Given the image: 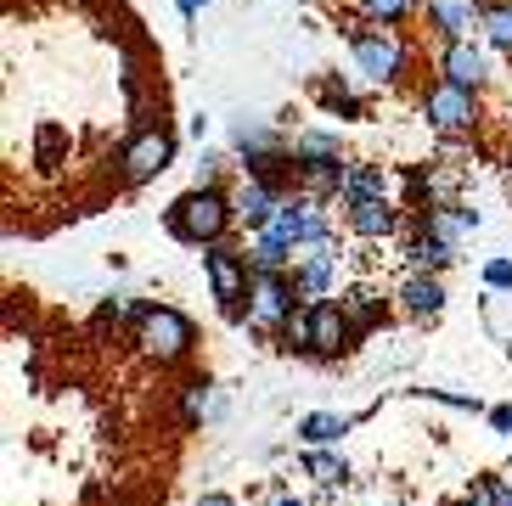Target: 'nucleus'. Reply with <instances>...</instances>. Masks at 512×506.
Segmentation results:
<instances>
[{"mask_svg":"<svg viewBox=\"0 0 512 506\" xmlns=\"http://www.w3.org/2000/svg\"><path fill=\"white\" fill-rule=\"evenodd\" d=\"M282 506H304V501H282Z\"/></svg>","mask_w":512,"mask_h":506,"instance_id":"nucleus-33","label":"nucleus"},{"mask_svg":"<svg viewBox=\"0 0 512 506\" xmlns=\"http://www.w3.org/2000/svg\"><path fill=\"white\" fill-rule=\"evenodd\" d=\"M349 422H355V417H327V411H316V417L299 422V433H304L316 450H327V445H338V439L349 433Z\"/></svg>","mask_w":512,"mask_h":506,"instance_id":"nucleus-20","label":"nucleus"},{"mask_svg":"<svg viewBox=\"0 0 512 506\" xmlns=\"http://www.w3.org/2000/svg\"><path fill=\"white\" fill-rule=\"evenodd\" d=\"M169 164H175V135H169L164 124H147V130L124 147V186H147V180H158Z\"/></svg>","mask_w":512,"mask_h":506,"instance_id":"nucleus-8","label":"nucleus"},{"mask_svg":"<svg viewBox=\"0 0 512 506\" xmlns=\"http://www.w3.org/2000/svg\"><path fill=\"white\" fill-rule=\"evenodd\" d=\"M349 343H355V327H349L344 304H332V298L310 304V355L332 360V355H344Z\"/></svg>","mask_w":512,"mask_h":506,"instance_id":"nucleus-10","label":"nucleus"},{"mask_svg":"<svg viewBox=\"0 0 512 506\" xmlns=\"http://www.w3.org/2000/svg\"><path fill=\"white\" fill-rule=\"evenodd\" d=\"M203 276H209L214 298L226 304L231 321H248V315H242V293L254 287V270H248V259H242L237 248H226V242H214V248L203 253Z\"/></svg>","mask_w":512,"mask_h":506,"instance_id":"nucleus-4","label":"nucleus"},{"mask_svg":"<svg viewBox=\"0 0 512 506\" xmlns=\"http://www.w3.org/2000/svg\"><path fill=\"white\" fill-rule=\"evenodd\" d=\"M293 253H299V248H287L276 231H254V242L242 248V259H248L254 276H287V270H293Z\"/></svg>","mask_w":512,"mask_h":506,"instance_id":"nucleus-14","label":"nucleus"},{"mask_svg":"<svg viewBox=\"0 0 512 506\" xmlns=\"http://www.w3.org/2000/svg\"><path fill=\"white\" fill-rule=\"evenodd\" d=\"M293 152H299V158H338V135L332 130H304L299 141H293Z\"/></svg>","mask_w":512,"mask_h":506,"instance_id":"nucleus-24","label":"nucleus"},{"mask_svg":"<svg viewBox=\"0 0 512 506\" xmlns=\"http://www.w3.org/2000/svg\"><path fill=\"white\" fill-rule=\"evenodd\" d=\"M293 282L287 276H254L248 287V332L254 338H276L287 327V315H293Z\"/></svg>","mask_w":512,"mask_h":506,"instance_id":"nucleus-6","label":"nucleus"},{"mask_svg":"<svg viewBox=\"0 0 512 506\" xmlns=\"http://www.w3.org/2000/svg\"><path fill=\"white\" fill-rule=\"evenodd\" d=\"M411 6L417 0H361V17H372V23H400Z\"/></svg>","mask_w":512,"mask_h":506,"instance_id":"nucleus-26","label":"nucleus"},{"mask_svg":"<svg viewBox=\"0 0 512 506\" xmlns=\"http://www.w3.org/2000/svg\"><path fill=\"white\" fill-rule=\"evenodd\" d=\"M276 209H282V192L265 186V180H242L237 192H231V214H237L242 231H271Z\"/></svg>","mask_w":512,"mask_h":506,"instance_id":"nucleus-12","label":"nucleus"},{"mask_svg":"<svg viewBox=\"0 0 512 506\" xmlns=\"http://www.w3.org/2000/svg\"><path fill=\"white\" fill-rule=\"evenodd\" d=\"M422 113H428V130H439V135H467L473 124H479L473 90L451 85V79H439V85L422 96Z\"/></svg>","mask_w":512,"mask_h":506,"instance_id":"nucleus-7","label":"nucleus"},{"mask_svg":"<svg viewBox=\"0 0 512 506\" xmlns=\"http://www.w3.org/2000/svg\"><path fill=\"white\" fill-rule=\"evenodd\" d=\"M169 237L175 242H192V248H214V242L226 237V225H237L231 214V197L220 186H192L186 197H175L164 214Z\"/></svg>","mask_w":512,"mask_h":506,"instance_id":"nucleus-1","label":"nucleus"},{"mask_svg":"<svg viewBox=\"0 0 512 506\" xmlns=\"http://www.w3.org/2000/svg\"><path fill=\"white\" fill-rule=\"evenodd\" d=\"M484 287H490V293H507L512 287V259H490V265H484Z\"/></svg>","mask_w":512,"mask_h":506,"instance_id":"nucleus-27","label":"nucleus"},{"mask_svg":"<svg viewBox=\"0 0 512 506\" xmlns=\"http://www.w3.org/2000/svg\"><path fill=\"white\" fill-rule=\"evenodd\" d=\"M175 12H181V17H197V12H203V0H175Z\"/></svg>","mask_w":512,"mask_h":506,"instance_id":"nucleus-30","label":"nucleus"},{"mask_svg":"<svg viewBox=\"0 0 512 506\" xmlns=\"http://www.w3.org/2000/svg\"><path fill=\"white\" fill-rule=\"evenodd\" d=\"M316 102L327 107V113H344V119H366V96L349 85V79H338V74L316 79Z\"/></svg>","mask_w":512,"mask_h":506,"instance_id":"nucleus-16","label":"nucleus"},{"mask_svg":"<svg viewBox=\"0 0 512 506\" xmlns=\"http://www.w3.org/2000/svg\"><path fill=\"white\" fill-rule=\"evenodd\" d=\"M479 23H484V34H490V45L496 51H512V6H496V0H479Z\"/></svg>","mask_w":512,"mask_h":506,"instance_id":"nucleus-22","label":"nucleus"},{"mask_svg":"<svg viewBox=\"0 0 512 506\" xmlns=\"http://www.w3.org/2000/svg\"><path fill=\"white\" fill-rule=\"evenodd\" d=\"M344 225L355 231L361 242H383V237H400V209L389 197H361V203H344Z\"/></svg>","mask_w":512,"mask_h":506,"instance_id":"nucleus-11","label":"nucleus"},{"mask_svg":"<svg viewBox=\"0 0 512 506\" xmlns=\"http://www.w3.org/2000/svg\"><path fill=\"white\" fill-rule=\"evenodd\" d=\"M136 338L152 360H181L192 349V321L181 310H169V304H147L136 321Z\"/></svg>","mask_w":512,"mask_h":506,"instance_id":"nucleus-5","label":"nucleus"},{"mask_svg":"<svg viewBox=\"0 0 512 506\" xmlns=\"http://www.w3.org/2000/svg\"><path fill=\"white\" fill-rule=\"evenodd\" d=\"M428 17L445 29V45H456V40H467L473 17H484V12H479V0H434V6H428Z\"/></svg>","mask_w":512,"mask_h":506,"instance_id":"nucleus-18","label":"nucleus"},{"mask_svg":"<svg viewBox=\"0 0 512 506\" xmlns=\"http://www.w3.org/2000/svg\"><path fill=\"white\" fill-rule=\"evenodd\" d=\"M507 506H512V501H507Z\"/></svg>","mask_w":512,"mask_h":506,"instance_id":"nucleus-34","label":"nucleus"},{"mask_svg":"<svg viewBox=\"0 0 512 506\" xmlns=\"http://www.w3.org/2000/svg\"><path fill=\"white\" fill-rule=\"evenodd\" d=\"M197 506H237V501H231V495H203Z\"/></svg>","mask_w":512,"mask_h":506,"instance_id":"nucleus-31","label":"nucleus"},{"mask_svg":"<svg viewBox=\"0 0 512 506\" xmlns=\"http://www.w3.org/2000/svg\"><path fill=\"white\" fill-rule=\"evenodd\" d=\"M338 304H344L355 338H366L372 327H383V293H372V287H355V293H344Z\"/></svg>","mask_w":512,"mask_h":506,"instance_id":"nucleus-19","label":"nucleus"},{"mask_svg":"<svg viewBox=\"0 0 512 506\" xmlns=\"http://www.w3.org/2000/svg\"><path fill=\"white\" fill-rule=\"evenodd\" d=\"M507 175H512V152H507Z\"/></svg>","mask_w":512,"mask_h":506,"instance_id":"nucleus-32","label":"nucleus"},{"mask_svg":"<svg viewBox=\"0 0 512 506\" xmlns=\"http://www.w3.org/2000/svg\"><path fill=\"white\" fill-rule=\"evenodd\" d=\"M231 147L237 152H265V147H276V130H265L259 119H237L231 124Z\"/></svg>","mask_w":512,"mask_h":506,"instance_id":"nucleus-23","label":"nucleus"},{"mask_svg":"<svg viewBox=\"0 0 512 506\" xmlns=\"http://www.w3.org/2000/svg\"><path fill=\"white\" fill-rule=\"evenodd\" d=\"M490 422H496V428H507V433H512V405H496V411H490Z\"/></svg>","mask_w":512,"mask_h":506,"instance_id":"nucleus-29","label":"nucleus"},{"mask_svg":"<svg viewBox=\"0 0 512 506\" xmlns=\"http://www.w3.org/2000/svg\"><path fill=\"white\" fill-rule=\"evenodd\" d=\"M338 259H344V248H338V237L304 242V248L293 253V270H287V282H293V293H299V304H321V298L332 293V282H338Z\"/></svg>","mask_w":512,"mask_h":506,"instance_id":"nucleus-3","label":"nucleus"},{"mask_svg":"<svg viewBox=\"0 0 512 506\" xmlns=\"http://www.w3.org/2000/svg\"><path fill=\"white\" fill-rule=\"evenodd\" d=\"M304 473L316 478L321 490H338L349 478V467H344V456H332V450H310V456H304Z\"/></svg>","mask_w":512,"mask_h":506,"instance_id":"nucleus-21","label":"nucleus"},{"mask_svg":"<svg viewBox=\"0 0 512 506\" xmlns=\"http://www.w3.org/2000/svg\"><path fill=\"white\" fill-rule=\"evenodd\" d=\"M394 192V175L383 164H349V180H344V197L338 203H361V197H389Z\"/></svg>","mask_w":512,"mask_h":506,"instance_id":"nucleus-17","label":"nucleus"},{"mask_svg":"<svg viewBox=\"0 0 512 506\" xmlns=\"http://www.w3.org/2000/svg\"><path fill=\"white\" fill-rule=\"evenodd\" d=\"M439 74L451 79V85H462V90H479L484 74H490V62H484V51L473 40H456V45L439 51Z\"/></svg>","mask_w":512,"mask_h":506,"instance_id":"nucleus-13","label":"nucleus"},{"mask_svg":"<svg viewBox=\"0 0 512 506\" xmlns=\"http://www.w3.org/2000/svg\"><path fill=\"white\" fill-rule=\"evenodd\" d=\"M141 310H147V304H136V293H113L102 304V321L107 327H124V321H141Z\"/></svg>","mask_w":512,"mask_h":506,"instance_id":"nucleus-25","label":"nucleus"},{"mask_svg":"<svg viewBox=\"0 0 512 506\" xmlns=\"http://www.w3.org/2000/svg\"><path fill=\"white\" fill-rule=\"evenodd\" d=\"M220 169H226V158H220V152H203V164H197V186H214Z\"/></svg>","mask_w":512,"mask_h":506,"instance_id":"nucleus-28","label":"nucleus"},{"mask_svg":"<svg viewBox=\"0 0 512 506\" xmlns=\"http://www.w3.org/2000/svg\"><path fill=\"white\" fill-rule=\"evenodd\" d=\"M400 310H406L411 321H434V315L445 310V287H439V276H417V270H411L406 282H400Z\"/></svg>","mask_w":512,"mask_h":506,"instance_id":"nucleus-15","label":"nucleus"},{"mask_svg":"<svg viewBox=\"0 0 512 506\" xmlns=\"http://www.w3.org/2000/svg\"><path fill=\"white\" fill-rule=\"evenodd\" d=\"M349 51H355V68H361V79H372V85H394V79L406 74V62H411L406 45L394 40L383 23H372V17L349 23Z\"/></svg>","mask_w":512,"mask_h":506,"instance_id":"nucleus-2","label":"nucleus"},{"mask_svg":"<svg viewBox=\"0 0 512 506\" xmlns=\"http://www.w3.org/2000/svg\"><path fill=\"white\" fill-rule=\"evenodd\" d=\"M271 231L287 242V248H304V242H321V237H332V220H327V209H321L316 197L293 192V197H282V209H276Z\"/></svg>","mask_w":512,"mask_h":506,"instance_id":"nucleus-9","label":"nucleus"}]
</instances>
